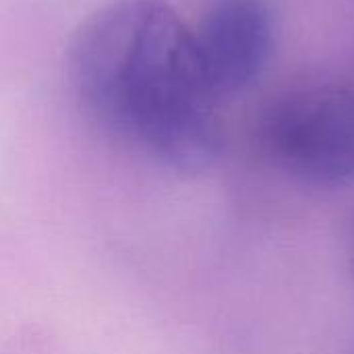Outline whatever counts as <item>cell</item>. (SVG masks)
Here are the masks:
<instances>
[{"label":"cell","instance_id":"7a4b0ae2","mask_svg":"<svg viewBox=\"0 0 354 354\" xmlns=\"http://www.w3.org/2000/svg\"><path fill=\"white\" fill-rule=\"evenodd\" d=\"M266 141L288 170L319 183L354 178V95L311 87L280 100L266 118Z\"/></svg>","mask_w":354,"mask_h":354},{"label":"cell","instance_id":"6da1fadb","mask_svg":"<svg viewBox=\"0 0 354 354\" xmlns=\"http://www.w3.org/2000/svg\"><path fill=\"white\" fill-rule=\"evenodd\" d=\"M68 81L110 137L160 164L197 170L218 151V93L195 35L160 0H118L81 23Z\"/></svg>","mask_w":354,"mask_h":354},{"label":"cell","instance_id":"3957f363","mask_svg":"<svg viewBox=\"0 0 354 354\" xmlns=\"http://www.w3.org/2000/svg\"><path fill=\"white\" fill-rule=\"evenodd\" d=\"M193 35L216 93H236L249 87L270 60L274 17L266 0H214Z\"/></svg>","mask_w":354,"mask_h":354}]
</instances>
